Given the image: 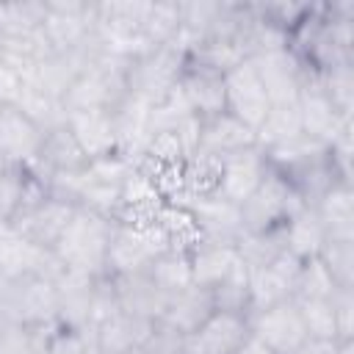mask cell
Instances as JSON below:
<instances>
[{
  "mask_svg": "<svg viewBox=\"0 0 354 354\" xmlns=\"http://www.w3.org/2000/svg\"><path fill=\"white\" fill-rule=\"evenodd\" d=\"M113 224L116 221L77 207L69 227L64 230V235L53 246V252L58 254V260L64 263L66 271L102 277L105 274V252H108Z\"/></svg>",
  "mask_w": 354,
  "mask_h": 354,
  "instance_id": "obj_1",
  "label": "cell"
},
{
  "mask_svg": "<svg viewBox=\"0 0 354 354\" xmlns=\"http://www.w3.org/2000/svg\"><path fill=\"white\" fill-rule=\"evenodd\" d=\"M185 64H188V53L180 44L169 41V44L152 47L149 53H144L127 64V72H124L127 94H133L149 105H158L180 83Z\"/></svg>",
  "mask_w": 354,
  "mask_h": 354,
  "instance_id": "obj_2",
  "label": "cell"
},
{
  "mask_svg": "<svg viewBox=\"0 0 354 354\" xmlns=\"http://www.w3.org/2000/svg\"><path fill=\"white\" fill-rule=\"evenodd\" d=\"M0 318L19 326L55 324V285L41 277H14L0 282Z\"/></svg>",
  "mask_w": 354,
  "mask_h": 354,
  "instance_id": "obj_3",
  "label": "cell"
},
{
  "mask_svg": "<svg viewBox=\"0 0 354 354\" xmlns=\"http://www.w3.org/2000/svg\"><path fill=\"white\" fill-rule=\"evenodd\" d=\"M301 207H307V205L293 191V185L282 174L268 169L260 188L246 202H241L243 232H277Z\"/></svg>",
  "mask_w": 354,
  "mask_h": 354,
  "instance_id": "obj_4",
  "label": "cell"
},
{
  "mask_svg": "<svg viewBox=\"0 0 354 354\" xmlns=\"http://www.w3.org/2000/svg\"><path fill=\"white\" fill-rule=\"evenodd\" d=\"M169 252L166 235L152 227H127V224H113L108 252H105V274L111 277H124V274H141L149 268L155 257Z\"/></svg>",
  "mask_w": 354,
  "mask_h": 354,
  "instance_id": "obj_5",
  "label": "cell"
},
{
  "mask_svg": "<svg viewBox=\"0 0 354 354\" xmlns=\"http://www.w3.org/2000/svg\"><path fill=\"white\" fill-rule=\"evenodd\" d=\"M64 271L66 268L53 249H44V246L28 241L25 235L11 230L8 224L0 227V274L6 279L41 277V279L55 282Z\"/></svg>",
  "mask_w": 354,
  "mask_h": 354,
  "instance_id": "obj_6",
  "label": "cell"
},
{
  "mask_svg": "<svg viewBox=\"0 0 354 354\" xmlns=\"http://www.w3.org/2000/svg\"><path fill=\"white\" fill-rule=\"evenodd\" d=\"M94 30V3L88 0H47L41 33L50 50H77Z\"/></svg>",
  "mask_w": 354,
  "mask_h": 354,
  "instance_id": "obj_7",
  "label": "cell"
},
{
  "mask_svg": "<svg viewBox=\"0 0 354 354\" xmlns=\"http://www.w3.org/2000/svg\"><path fill=\"white\" fill-rule=\"evenodd\" d=\"M177 207H185L196 227L202 241L210 243H224L235 246L243 235V221H241V205L218 196V194H202V196H188L177 202Z\"/></svg>",
  "mask_w": 354,
  "mask_h": 354,
  "instance_id": "obj_8",
  "label": "cell"
},
{
  "mask_svg": "<svg viewBox=\"0 0 354 354\" xmlns=\"http://www.w3.org/2000/svg\"><path fill=\"white\" fill-rule=\"evenodd\" d=\"M249 332L254 337H260L274 354H293L307 340L301 313L293 299H285L266 310L249 313Z\"/></svg>",
  "mask_w": 354,
  "mask_h": 354,
  "instance_id": "obj_9",
  "label": "cell"
},
{
  "mask_svg": "<svg viewBox=\"0 0 354 354\" xmlns=\"http://www.w3.org/2000/svg\"><path fill=\"white\" fill-rule=\"evenodd\" d=\"M271 105L277 102H296L299 91L307 80V66L299 61V55L285 47V50H271V53H260L249 58Z\"/></svg>",
  "mask_w": 354,
  "mask_h": 354,
  "instance_id": "obj_10",
  "label": "cell"
},
{
  "mask_svg": "<svg viewBox=\"0 0 354 354\" xmlns=\"http://www.w3.org/2000/svg\"><path fill=\"white\" fill-rule=\"evenodd\" d=\"M224 102H227V113H232L235 119H241L252 130H257L260 122L266 119L271 100H268V94H266L249 58L224 75Z\"/></svg>",
  "mask_w": 354,
  "mask_h": 354,
  "instance_id": "obj_11",
  "label": "cell"
},
{
  "mask_svg": "<svg viewBox=\"0 0 354 354\" xmlns=\"http://www.w3.org/2000/svg\"><path fill=\"white\" fill-rule=\"evenodd\" d=\"M75 205L64 202V199H55V196H41L39 202L22 207L11 221L8 227L17 230L19 235H25L28 241L44 246V249H53L58 243V238L64 235V230L69 227L72 216H75Z\"/></svg>",
  "mask_w": 354,
  "mask_h": 354,
  "instance_id": "obj_12",
  "label": "cell"
},
{
  "mask_svg": "<svg viewBox=\"0 0 354 354\" xmlns=\"http://www.w3.org/2000/svg\"><path fill=\"white\" fill-rule=\"evenodd\" d=\"M268 174V163L260 147H249L241 152H232L227 158H221V169H218V183H216V194L241 205L246 202L260 183Z\"/></svg>",
  "mask_w": 354,
  "mask_h": 354,
  "instance_id": "obj_13",
  "label": "cell"
},
{
  "mask_svg": "<svg viewBox=\"0 0 354 354\" xmlns=\"http://www.w3.org/2000/svg\"><path fill=\"white\" fill-rule=\"evenodd\" d=\"M44 130L30 122L19 108L0 111V160L8 169H28L36 163Z\"/></svg>",
  "mask_w": 354,
  "mask_h": 354,
  "instance_id": "obj_14",
  "label": "cell"
},
{
  "mask_svg": "<svg viewBox=\"0 0 354 354\" xmlns=\"http://www.w3.org/2000/svg\"><path fill=\"white\" fill-rule=\"evenodd\" d=\"M249 337V315L216 310L196 332L183 337V354H235Z\"/></svg>",
  "mask_w": 354,
  "mask_h": 354,
  "instance_id": "obj_15",
  "label": "cell"
},
{
  "mask_svg": "<svg viewBox=\"0 0 354 354\" xmlns=\"http://www.w3.org/2000/svg\"><path fill=\"white\" fill-rule=\"evenodd\" d=\"M53 285H55V324L66 329H91L97 277L64 271Z\"/></svg>",
  "mask_w": 354,
  "mask_h": 354,
  "instance_id": "obj_16",
  "label": "cell"
},
{
  "mask_svg": "<svg viewBox=\"0 0 354 354\" xmlns=\"http://www.w3.org/2000/svg\"><path fill=\"white\" fill-rule=\"evenodd\" d=\"M299 116H301V133L310 136V138H318V141H329L346 122H354V116H343L332 102L329 97L321 91L315 75L310 72L301 91H299Z\"/></svg>",
  "mask_w": 354,
  "mask_h": 354,
  "instance_id": "obj_17",
  "label": "cell"
},
{
  "mask_svg": "<svg viewBox=\"0 0 354 354\" xmlns=\"http://www.w3.org/2000/svg\"><path fill=\"white\" fill-rule=\"evenodd\" d=\"M155 321L130 315V313H113L111 318H105L102 324H97L91 329L94 335V346L100 354H136L149 335L155 332Z\"/></svg>",
  "mask_w": 354,
  "mask_h": 354,
  "instance_id": "obj_18",
  "label": "cell"
},
{
  "mask_svg": "<svg viewBox=\"0 0 354 354\" xmlns=\"http://www.w3.org/2000/svg\"><path fill=\"white\" fill-rule=\"evenodd\" d=\"M180 91L188 102V108L205 122L210 116H218L227 111L224 102V75L205 69L194 61L185 64V72L180 77Z\"/></svg>",
  "mask_w": 354,
  "mask_h": 354,
  "instance_id": "obj_19",
  "label": "cell"
},
{
  "mask_svg": "<svg viewBox=\"0 0 354 354\" xmlns=\"http://www.w3.org/2000/svg\"><path fill=\"white\" fill-rule=\"evenodd\" d=\"M216 313V304H213V293L210 288H199V285H191L174 296H169L166 307H163V315H160V326L177 332L180 337L196 332L210 315Z\"/></svg>",
  "mask_w": 354,
  "mask_h": 354,
  "instance_id": "obj_20",
  "label": "cell"
},
{
  "mask_svg": "<svg viewBox=\"0 0 354 354\" xmlns=\"http://www.w3.org/2000/svg\"><path fill=\"white\" fill-rule=\"evenodd\" d=\"M263 155H266V163H268L271 171L282 174L285 180H293V177L304 174L307 169H313V166L326 160V144L301 133V136L288 138L282 144L266 147Z\"/></svg>",
  "mask_w": 354,
  "mask_h": 354,
  "instance_id": "obj_21",
  "label": "cell"
},
{
  "mask_svg": "<svg viewBox=\"0 0 354 354\" xmlns=\"http://www.w3.org/2000/svg\"><path fill=\"white\" fill-rule=\"evenodd\" d=\"M257 147V136L249 124H243L241 119H235L232 113H218L202 122V133H199V152H207L213 158H227L232 152Z\"/></svg>",
  "mask_w": 354,
  "mask_h": 354,
  "instance_id": "obj_22",
  "label": "cell"
},
{
  "mask_svg": "<svg viewBox=\"0 0 354 354\" xmlns=\"http://www.w3.org/2000/svg\"><path fill=\"white\" fill-rule=\"evenodd\" d=\"M113 288H116V301H119L122 313H130V315H138V318H147L155 324L160 321L169 296L149 279L147 271L113 277Z\"/></svg>",
  "mask_w": 354,
  "mask_h": 354,
  "instance_id": "obj_23",
  "label": "cell"
},
{
  "mask_svg": "<svg viewBox=\"0 0 354 354\" xmlns=\"http://www.w3.org/2000/svg\"><path fill=\"white\" fill-rule=\"evenodd\" d=\"M86 163H88V158L83 155L80 144L75 141L69 127L61 124V127L44 133L39 158L33 166H28V171H33L36 177L44 180L47 174H55V171H80V169H86Z\"/></svg>",
  "mask_w": 354,
  "mask_h": 354,
  "instance_id": "obj_24",
  "label": "cell"
},
{
  "mask_svg": "<svg viewBox=\"0 0 354 354\" xmlns=\"http://www.w3.org/2000/svg\"><path fill=\"white\" fill-rule=\"evenodd\" d=\"M66 127L88 160L116 152V133H113L111 111H72L66 116Z\"/></svg>",
  "mask_w": 354,
  "mask_h": 354,
  "instance_id": "obj_25",
  "label": "cell"
},
{
  "mask_svg": "<svg viewBox=\"0 0 354 354\" xmlns=\"http://www.w3.org/2000/svg\"><path fill=\"white\" fill-rule=\"evenodd\" d=\"M313 210L321 218L326 238L354 241V185L351 183H335L313 205Z\"/></svg>",
  "mask_w": 354,
  "mask_h": 354,
  "instance_id": "obj_26",
  "label": "cell"
},
{
  "mask_svg": "<svg viewBox=\"0 0 354 354\" xmlns=\"http://www.w3.org/2000/svg\"><path fill=\"white\" fill-rule=\"evenodd\" d=\"M188 260H191L194 285H199V288H216L224 277H230L241 266L235 246L210 243V241H199L188 252Z\"/></svg>",
  "mask_w": 354,
  "mask_h": 354,
  "instance_id": "obj_27",
  "label": "cell"
},
{
  "mask_svg": "<svg viewBox=\"0 0 354 354\" xmlns=\"http://www.w3.org/2000/svg\"><path fill=\"white\" fill-rule=\"evenodd\" d=\"M282 246L285 252H290L299 260H313L318 257L324 241H326V230L321 224V218L315 216L313 207H301L296 216H290L282 224Z\"/></svg>",
  "mask_w": 354,
  "mask_h": 354,
  "instance_id": "obj_28",
  "label": "cell"
},
{
  "mask_svg": "<svg viewBox=\"0 0 354 354\" xmlns=\"http://www.w3.org/2000/svg\"><path fill=\"white\" fill-rule=\"evenodd\" d=\"M149 279L166 293V296H174L185 288L194 285V274H191V260H188V252H177V249H169L163 252L160 257H155L147 268Z\"/></svg>",
  "mask_w": 354,
  "mask_h": 354,
  "instance_id": "obj_29",
  "label": "cell"
},
{
  "mask_svg": "<svg viewBox=\"0 0 354 354\" xmlns=\"http://www.w3.org/2000/svg\"><path fill=\"white\" fill-rule=\"evenodd\" d=\"M254 136H257V147H260V149L301 136L299 105H296V102H277V105H271L268 113H266V119H263L260 127L254 130Z\"/></svg>",
  "mask_w": 354,
  "mask_h": 354,
  "instance_id": "obj_30",
  "label": "cell"
},
{
  "mask_svg": "<svg viewBox=\"0 0 354 354\" xmlns=\"http://www.w3.org/2000/svg\"><path fill=\"white\" fill-rule=\"evenodd\" d=\"M17 108H19L30 122H36L44 133H47V130H55V127H61V124H66V116H69L64 100H58V97H53V94H44V91L33 88V86H25V91H22V97H19V102H17Z\"/></svg>",
  "mask_w": 354,
  "mask_h": 354,
  "instance_id": "obj_31",
  "label": "cell"
},
{
  "mask_svg": "<svg viewBox=\"0 0 354 354\" xmlns=\"http://www.w3.org/2000/svg\"><path fill=\"white\" fill-rule=\"evenodd\" d=\"M141 33L152 47L174 41L180 33V0H149Z\"/></svg>",
  "mask_w": 354,
  "mask_h": 354,
  "instance_id": "obj_32",
  "label": "cell"
},
{
  "mask_svg": "<svg viewBox=\"0 0 354 354\" xmlns=\"http://www.w3.org/2000/svg\"><path fill=\"white\" fill-rule=\"evenodd\" d=\"M246 282H249V313H257L290 299V288L268 266L246 268Z\"/></svg>",
  "mask_w": 354,
  "mask_h": 354,
  "instance_id": "obj_33",
  "label": "cell"
},
{
  "mask_svg": "<svg viewBox=\"0 0 354 354\" xmlns=\"http://www.w3.org/2000/svg\"><path fill=\"white\" fill-rule=\"evenodd\" d=\"M53 326H19V324L3 321L0 324V354H47V337Z\"/></svg>",
  "mask_w": 354,
  "mask_h": 354,
  "instance_id": "obj_34",
  "label": "cell"
},
{
  "mask_svg": "<svg viewBox=\"0 0 354 354\" xmlns=\"http://www.w3.org/2000/svg\"><path fill=\"white\" fill-rule=\"evenodd\" d=\"M315 80H318L321 91L329 97V102L343 116H354V64H343V66H332L326 72H318Z\"/></svg>",
  "mask_w": 354,
  "mask_h": 354,
  "instance_id": "obj_35",
  "label": "cell"
},
{
  "mask_svg": "<svg viewBox=\"0 0 354 354\" xmlns=\"http://www.w3.org/2000/svg\"><path fill=\"white\" fill-rule=\"evenodd\" d=\"M318 260L332 277L335 288H354V241L326 238L318 252Z\"/></svg>",
  "mask_w": 354,
  "mask_h": 354,
  "instance_id": "obj_36",
  "label": "cell"
},
{
  "mask_svg": "<svg viewBox=\"0 0 354 354\" xmlns=\"http://www.w3.org/2000/svg\"><path fill=\"white\" fill-rule=\"evenodd\" d=\"M335 282L332 277L326 274V268L321 266L318 257L313 260H304L301 268H299V277L293 282V290H290V299L293 301H313V299H329L335 293Z\"/></svg>",
  "mask_w": 354,
  "mask_h": 354,
  "instance_id": "obj_37",
  "label": "cell"
},
{
  "mask_svg": "<svg viewBox=\"0 0 354 354\" xmlns=\"http://www.w3.org/2000/svg\"><path fill=\"white\" fill-rule=\"evenodd\" d=\"M213 304L221 313L249 315V282H246V266L241 263L230 277H224L216 288H210Z\"/></svg>",
  "mask_w": 354,
  "mask_h": 354,
  "instance_id": "obj_38",
  "label": "cell"
},
{
  "mask_svg": "<svg viewBox=\"0 0 354 354\" xmlns=\"http://www.w3.org/2000/svg\"><path fill=\"white\" fill-rule=\"evenodd\" d=\"M296 304H299L307 337H313V340H337V321H335V310H332L329 299H313V301H296Z\"/></svg>",
  "mask_w": 354,
  "mask_h": 354,
  "instance_id": "obj_39",
  "label": "cell"
},
{
  "mask_svg": "<svg viewBox=\"0 0 354 354\" xmlns=\"http://www.w3.org/2000/svg\"><path fill=\"white\" fill-rule=\"evenodd\" d=\"M47 354H100L94 346L91 329H66L53 326L47 337Z\"/></svg>",
  "mask_w": 354,
  "mask_h": 354,
  "instance_id": "obj_40",
  "label": "cell"
},
{
  "mask_svg": "<svg viewBox=\"0 0 354 354\" xmlns=\"http://www.w3.org/2000/svg\"><path fill=\"white\" fill-rule=\"evenodd\" d=\"M257 14L266 17L268 22H274L279 30H285L288 36L301 25V19L310 14L313 3H293V0H277V3H254Z\"/></svg>",
  "mask_w": 354,
  "mask_h": 354,
  "instance_id": "obj_41",
  "label": "cell"
},
{
  "mask_svg": "<svg viewBox=\"0 0 354 354\" xmlns=\"http://www.w3.org/2000/svg\"><path fill=\"white\" fill-rule=\"evenodd\" d=\"M329 301L337 321V340L340 343L354 340V288H337L329 296Z\"/></svg>",
  "mask_w": 354,
  "mask_h": 354,
  "instance_id": "obj_42",
  "label": "cell"
},
{
  "mask_svg": "<svg viewBox=\"0 0 354 354\" xmlns=\"http://www.w3.org/2000/svg\"><path fill=\"white\" fill-rule=\"evenodd\" d=\"M136 354H183V337L158 324L155 332L149 335V340Z\"/></svg>",
  "mask_w": 354,
  "mask_h": 354,
  "instance_id": "obj_43",
  "label": "cell"
},
{
  "mask_svg": "<svg viewBox=\"0 0 354 354\" xmlns=\"http://www.w3.org/2000/svg\"><path fill=\"white\" fill-rule=\"evenodd\" d=\"M25 80L8 66L0 61V108H17L22 91H25Z\"/></svg>",
  "mask_w": 354,
  "mask_h": 354,
  "instance_id": "obj_44",
  "label": "cell"
},
{
  "mask_svg": "<svg viewBox=\"0 0 354 354\" xmlns=\"http://www.w3.org/2000/svg\"><path fill=\"white\" fill-rule=\"evenodd\" d=\"M293 354H354V340L337 343V340H313V337H307Z\"/></svg>",
  "mask_w": 354,
  "mask_h": 354,
  "instance_id": "obj_45",
  "label": "cell"
},
{
  "mask_svg": "<svg viewBox=\"0 0 354 354\" xmlns=\"http://www.w3.org/2000/svg\"><path fill=\"white\" fill-rule=\"evenodd\" d=\"M235 354H274V351H271L260 337H254V335L249 332V337L241 343V348H238Z\"/></svg>",
  "mask_w": 354,
  "mask_h": 354,
  "instance_id": "obj_46",
  "label": "cell"
},
{
  "mask_svg": "<svg viewBox=\"0 0 354 354\" xmlns=\"http://www.w3.org/2000/svg\"><path fill=\"white\" fill-rule=\"evenodd\" d=\"M3 169H8V166H6V163H3V160H0V171H3Z\"/></svg>",
  "mask_w": 354,
  "mask_h": 354,
  "instance_id": "obj_47",
  "label": "cell"
},
{
  "mask_svg": "<svg viewBox=\"0 0 354 354\" xmlns=\"http://www.w3.org/2000/svg\"><path fill=\"white\" fill-rule=\"evenodd\" d=\"M3 279H6V277H3V274H0V282H3Z\"/></svg>",
  "mask_w": 354,
  "mask_h": 354,
  "instance_id": "obj_48",
  "label": "cell"
},
{
  "mask_svg": "<svg viewBox=\"0 0 354 354\" xmlns=\"http://www.w3.org/2000/svg\"><path fill=\"white\" fill-rule=\"evenodd\" d=\"M0 111H3V108H0Z\"/></svg>",
  "mask_w": 354,
  "mask_h": 354,
  "instance_id": "obj_49",
  "label": "cell"
}]
</instances>
